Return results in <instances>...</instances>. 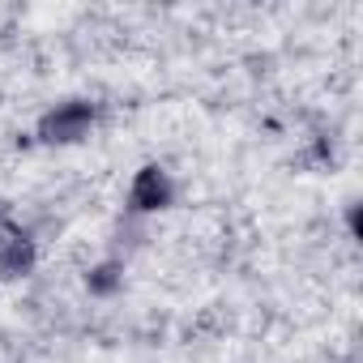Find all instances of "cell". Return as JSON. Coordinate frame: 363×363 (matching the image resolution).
<instances>
[{
  "mask_svg": "<svg viewBox=\"0 0 363 363\" xmlns=\"http://www.w3.org/2000/svg\"><path fill=\"white\" fill-rule=\"evenodd\" d=\"M90 128H94V103L69 99V103H56L39 120V141H48V145H73V141L90 137Z\"/></svg>",
  "mask_w": 363,
  "mask_h": 363,
  "instance_id": "obj_1",
  "label": "cell"
},
{
  "mask_svg": "<svg viewBox=\"0 0 363 363\" xmlns=\"http://www.w3.org/2000/svg\"><path fill=\"white\" fill-rule=\"evenodd\" d=\"M175 201V184H171V171L158 162H145L133 175V189H128V210L133 214H158Z\"/></svg>",
  "mask_w": 363,
  "mask_h": 363,
  "instance_id": "obj_2",
  "label": "cell"
},
{
  "mask_svg": "<svg viewBox=\"0 0 363 363\" xmlns=\"http://www.w3.org/2000/svg\"><path fill=\"white\" fill-rule=\"evenodd\" d=\"M30 269H35V244L9 231V240H0V278H26Z\"/></svg>",
  "mask_w": 363,
  "mask_h": 363,
  "instance_id": "obj_3",
  "label": "cell"
},
{
  "mask_svg": "<svg viewBox=\"0 0 363 363\" xmlns=\"http://www.w3.org/2000/svg\"><path fill=\"white\" fill-rule=\"evenodd\" d=\"M120 282H124V265L120 261H103V265H94L86 274V291L90 295H116Z\"/></svg>",
  "mask_w": 363,
  "mask_h": 363,
  "instance_id": "obj_4",
  "label": "cell"
}]
</instances>
